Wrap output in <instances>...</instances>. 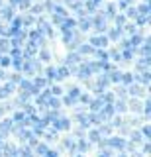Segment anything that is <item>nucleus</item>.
Returning a JSON list of instances; mask_svg holds the SVG:
<instances>
[{"mask_svg": "<svg viewBox=\"0 0 151 157\" xmlns=\"http://www.w3.org/2000/svg\"><path fill=\"white\" fill-rule=\"evenodd\" d=\"M79 26H81L82 32H89V29L92 28V18H85V16H82L81 22H79Z\"/></svg>", "mask_w": 151, "mask_h": 157, "instance_id": "obj_10", "label": "nucleus"}, {"mask_svg": "<svg viewBox=\"0 0 151 157\" xmlns=\"http://www.w3.org/2000/svg\"><path fill=\"white\" fill-rule=\"evenodd\" d=\"M20 4V0H10V6H18Z\"/></svg>", "mask_w": 151, "mask_h": 157, "instance_id": "obj_55", "label": "nucleus"}, {"mask_svg": "<svg viewBox=\"0 0 151 157\" xmlns=\"http://www.w3.org/2000/svg\"><path fill=\"white\" fill-rule=\"evenodd\" d=\"M118 157H128V155H126V153H120V155H118Z\"/></svg>", "mask_w": 151, "mask_h": 157, "instance_id": "obj_58", "label": "nucleus"}, {"mask_svg": "<svg viewBox=\"0 0 151 157\" xmlns=\"http://www.w3.org/2000/svg\"><path fill=\"white\" fill-rule=\"evenodd\" d=\"M141 136H143L145 140H149V137H151V128H149V126H143V130H141Z\"/></svg>", "mask_w": 151, "mask_h": 157, "instance_id": "obj_39", "label": "nucleus"}, {"mask_svg": "<svg viewBox=\"0 0 151 157\" xmlns=\"http://www.w3.org/2000/svg\"><path fill=\"white\" fill-rule=\"evenodd\" d=\"M79 94H81V90H79V86H71V90H69V98H73V100H77L79 98Z\"/></svg>", "mask_w": 151, "mask_h": 157, "instance_id": "obj_23", "label": "nucleus"}, {"mask_svg": "<svg viewBox=\"0 0 151 157\" xmlns=\"http://www.w3.org/2000/svg\"><path fill=\"white\" fill-rule=\"evenodd\" d=\"M90 75H92L90 63H81V67H79V77H81V78H89Z\"/></svg>", "mask_w": 151, "mask_h": 157, "instance_id": "obj_4", "label": "nucleus"}, {"mask_svg": "<svg viewBox=\"0 0 151 157\" xmlns=\"http://www.w3.org/2000/svg\"><path fill=\"white\" fill-rule=\"evenodd\" d=\"M98 132H100V134H110V126H102Z\"/></svg>", "mask_w": 151, "mask_h": 157, "instance_id": "obj_51", "label": "nucleus"}, {"mask_svg": "<svg viewBox=\"0 0 151 157\" xmlns=\"http://www.w3.org/2000/svg\"><path fill=\"white\" fill-rule=\"evenodd\" d=\"M24 118H26V114H24V112H16V114H14V122L22 124V120H24Z\"/></svg>", "mask_w": 151, "mask_h": 157, "instance_id": "obj_41", "label": "nucleus"}, {"mask_svg": "<svg viewBox=\"0 0 151 157\" xmlns=\"http://www.w3.org/2000/svg\"><path fill=\"white\" fill-rule=\"evenodd\" d=\"M12 65V59L8 55H0V67H10Z\"/></svg>", "mask_w": 151, "mask_h": 157, "instance_id": "obj_24", "label": "nucleus"}, {"mask_svg": "<svg viewBox=\"0 0 151 157\" xmlns=\"http://www.w3.org/2000/svg\"><path fill=\"white\" fill-rule=\"evenodd\" d=\"M143 112H145V116H149V112H151V102H149V100H145V104H143Z\"/></svg>", "mask_w": 151, "mask_h": 157, "instance_id": "obj_42", "label": "nucleus"}, {"mask_svg": "<svg viewBox=\"0 0 151 157\" xmlns=\"http://www.w3.org/2000/svg\"><path fill=\"white\" fill-rule=\"evenodd\" d=\"M79 98H81V102H85V104L90 102V96H86V94H79Z\"/></svg>", "mask_w": 151, "mask_h": 157, "instance_id": "obj_47", "label": "nucleus"}, {"mask_svg": "<svg viewBox=\"0 0 151 157\" xmlns=\"http://www.w3.org/2000/svg\"><path fill=\"white\" fill-rule=\"evenodd\" d=\"M114 22H116V28H124V24H126V16H114Z\"/></svg>", "mask_w": 151, "mask_h": 157, "instance_id": "obj_26", "label": "nucleus"}, {"mask_svg": "<svg viewBox=\"0 0 151 157\" xmlns=\"http://www.w3.org/2000/svg\"><path fill=\"white\" fill-rule=\"evenodd\" d=\"M114 126H122V118H116V120H114Z\"/></svg>", "mask_w": 151, "mask_h": 157, "instance_id": "obj_53", "label": "nucleus"}, {"mask_svg": "<svg viewBox=\"0 0 151 157\" xmlns=\"http://www.w3.org/2000/svg\"><path fill=\"white\" fill-rule=\"evenodd\" d=\"M79 61H81V55H79V53H71V55L67 57V67H71V65H77Z\"/></svg>", "mask_w": 151, "mask_h": 157, "instance_id": "obj_13", "label": "nucleus"}, {"mask_svg": "<svg viewBox=\"0 0 151 157\" xmlns=\"http://www.w3.org/2000/svg\"><path fill=\"white\" fill-rule=\"evenodd\" d=\"M63 102H65L67 106H73V104H75V100H73V98H69V96H65V98H63Z\"/></svg>", "mask_w": 151, "mask_h": 157, "instance_id": "obj_48", "label": "nucleus"}, {"mask_svg": "<svg viewBox=\"0 0 151 157\" xmlns=\"http://www.w3.org/2000/svg\"><path fill=\"white\" fill-rule=\"evenodd\" d=\"M36 151H37V155H45L47 145H45V144H37V145H36Z\"/></svg>", "mask_w": 151, "mask_h": 157, "instance_id": "obj_30", "label": "nucleus"}, {"mask_svg": "<svg viewBox=\"0 0 151 157\" xmlns=\"http://www.w3.org/2000/svg\"><path fill=\"white\" fill-rule=\"evenodd\" d=\"M135 81L141 82V85H149V81H151L149 71H141V75H135Z\"/></svg>", "mask_w": 151, "mask_h": 157, "instance_id": "obj_7", "label": "nucleus"}, {"mask_svg": "<svg viewBox=\"0 0 151 157\" xmlns=\"http://www.w3.org/2000/svg\"><path fill=\"white\" fill-rule=\"evenodd\" d=\"M126 29H128L130 33H135V26H134V24H130V26H126Z\"/></svg>", "mask_w": 151, "mask_h": 157, "instance_id": "obj_52", "label": "nucleus"}, {"mask_svg": "<svg viewBox=\"0 0 151 157\" xmlns=\"http://www.w3.org/2000/svg\"><path fill=\"white\" fill-rule=\"evenodd\" d=\"M92 2H94V4H96V6H98V4L102 2V0H92Z\"/></svg>", "mask_w": 151, "mask_h": 157, "instance_id": "obj_57", "label": "nucleus"}, {"mask_svg": "<svg viewBox=\"0 0 151 157\" xmlns=\"http://www.w3.org/2000/svg\"><path fill=\"white\" fill-rule=\"evenodd\" d=\"M30 4H32V0H20L18 6H20V8H30Z\"/></svg>", "mask_w": 151, "mask_h": 157, "instance_id": "obj_45", "label": "nucleus"}, {"mask_svg": "<svg viewBox=\"0 0 151 157\" xmlns=\"http://www.w3.org/2000/svg\"><path fill=\"white\" fill-rule=\"evenodd\" d=\"M63 20H65L63 16H57V14H53V24H57V26H59V24L63 22Z\"/></svg>", "mask_w": 151, "mask_h": 157, "instance_id": "obj_46", "label": "nucleus"}, {"mask_svg": "<svg viewBox=\"0 0 151 157\" xmlns=\"http://www.w3.org/2000/svg\"><path fill=\"white\" fill-rule=\"evenodd\" d=\"M51 96H61L63 94V90H61V86H51Z\"/></svg>", "mask_w": 151, "mask_h": 157, "instance_id": "obj_38", "label": "nucleus"}, {"mask_svg": "<svg viewBox=\"0 0 151 157\" xmlns=\"http://www.w3.org/2000/svg\"><path fill=\"white\" fill-rule=\"evenodd\" d=\"M40 59H43V61H49V59H51L49 51H47V49H41V51H40Z\"/></svg>", "mask_w": 151, "mask_h": 157, "instance_id": "obj_36", "label": "nucleus"}, {"mask_svg": "<svg viewBox=\"0 0 151 157\" xmlns=\"http://www.w3.org/2000/svg\"><path fill=\"white\" fill-rule=\"evenodd\" d=\"M90 45L94 47V49H102V47H106L108 45V37L106 36H94V37H90Z\"/></svg>", "mask_w": 151, "mask_h": 157, "instance_id": "obj_2", "label": "nucleus"}, {"mask_svg": "<svg viewBox=\"0 0 151 157\" xmlns=\"http://www.w3.org/2000/svg\"><path fill=\"white\" fill-rule=\"evenodd\" d=\"M32 12H33V14H41V12H43V6H41V4H36V6L32 8Z\"/></svg>", "mask_w": 151, "mask_h": 157, "instance_id": "obj_43", "label": "nucleus"}, {"mask_svg": "<svg viewBox=\"0 0 151 157\" xmlns=\"http://www.w3.org/2000/svg\"><path fill=\"white\" fill-rule=\"evenodd\" d=\"M120 33H122V29H120V28H114V29H112V32L108 33V39H118V37H120Z\"/></svg>", "mask_w": 151, "mask_h": 157, "instance_id": "obj_27", "label": "nucleus"}, {"mask_svg": "<svg viewBox=\"0 0 151 157\" xmlns=\"http://www.w3.org/2000/svg\"><path fill=\"white\" fill-rule=\"evenodd\" d=\"M0 16H2L4 20H12L14 18V6H4L2 10H0Z\"/></svg>", "mask_w": 151, "mask_h": 157, "instance_id": "obj_8", "label": "nucleus"}, {"mask_svg": "<svg viewBox=\"0 0 151 157\" xmlns=\"http://www.w3.org/2000/svg\"><path fill=\"white\" fill-rule=\"evenodd\" d=\"M77 149H79V151H86V149H89V144H86L85 140H81L79 144H77Z\"/></svg>", "mask_w": 151, "mask_h": 157, "instance_id": "obj_37", "label": "nucleus"}, {"mask_svg": "<svg viewBox=\"0 0 151 157\" xmlns=\"http://www.w3.org/2000/svg\"><path fill=\"white\" fill-rule=\"evenodd\" d=\"M108 57H112L114 61H118V59H120V51H116V49H114V51H110V53H108Z\"/></svg>", "mask_w": 151, "mask_h": 157, "instance_id": "obj_44", "label": "nucleus"}, {"mask_svg": "<svg viewBox=\"0 0 151 157\" xmlns=\"http://www.w3.org/2000/svg\"><path fill=\"white\" fill-rule=\"evenodd\" d=\"M45 85H47V78H43V77H37L36 81H33V86L36 88H43Z\"/></svg>", "mask_w": 151, "mask_h": 157, "instance_id": "obj_22", "label": "nucleus"}, {"mask_svg": "<svg viewBox=\"0 0 151 157\" xmlns=\"http://www.w3.org/2000/svg\"><path fill=\"white\" fill-rule=\"evenodd\" d=\"M149 12H151V10H149V4L147 2L141 4V6L138 8V14H139V16H149Z\"/></svg>", "mask_w": 151, "mask_h": 157, "instance_id": "obj_20", "label": "nucleus"}, {"mask_svg": "<svg viewBox=\"0 0 151 157\" xmlns=\"http://www.w3.org/2000/svg\"><path fill=\"white\" fill-rule=\"evenodd\" d=\"M79 157H82V155H79Z\"/></svg>", "mask_w": 151, "mask_h": 157, "instance_id": "obj_64", "label": "nucleus"}, {"mask_svg": "<svg viewBox=\"0 0 151 157\" xmlns=\"http://www.w3.org/2000/svg\"><path fill=\"white\" fill-rule=\"evenodd\" d=\"M2 78H4V71H2V69H0V81H2Z\"/></svg>", "mask_w": 151, "mask_h": 157, "instance_id": "obj_56", "label": "nucleus"}, {"mask_svg": "<svg viewBox=\"0 0 151 157\" xmlns=\"http://www.w3.org/2000/svg\"><path fill=\"white\" fill-rule=\"evenodd\" d=\"M0 4H2V0H0Z\"/></svg>", "mask_w": 151, "mask_h": 157, "instance_id": "obj_63", "label": "nucleus"}, {"mask_svg": "<svg viewBox=\"0 0 151 157\" xmlns=\"http://www.w3.org/2000/svg\"><path fill=\"white\" fill-rule=\"evenodd\" d=\"M26 157H32V155H26Z\"/></svg>", "mask_w": 151, "mask_h": 157, "instance_id": "obj_62", "label": "nucleus"}, {"mask_svg": "<svg viewBox=\"0 0 151 157\" xmlns=\"http://www.w3.org/2000/svg\"><path fill=\"white\" fill-rule=\"evenodd\" d=\"M10 128H12V120H4V122H0V134H6Z\"/></svg>", "mask_w": 151, "mask_h": 157, "instance_id": "obj_18", "label": "nucleus"}, {"mask_svg": "<svg viewBox=\"0 0 151 157\" xmlns=\"http://www.w3.org/2000/svg\"><path fill=\"white\" fill-rule=\"evenodd\" d=\"M126 2H131V0H126Z\"/></svg>", "mask_w": 151, "mask_h": 157, "instance_id": "obj_61", "label": "nucleus"}, {"mask_svg": "<svg viewBox=\"0 0 151 157\" xmlns=\"http://www.w3.org/2000/svg\"><path fill=\"white\" fill-rule=\"evenodd\" d=\"M120 81L124 82V85H131V82H134V75H131V73H122Z\"/></svg>", "mask_w": 151, "mask_h": 157, "instance_id": "obj_17", "label": "nucleus"}, {"mask_svg": "<svg viewBox=\"0 0 151 157\" xmlns=\"http://www.w3.org/2000/svg\"><path fill=\"white\" fill-rule=\"evenodd\" d=\"M51 12H53V14H57V16H63V18H67V10H65V6H59V4H53Z\"/></svg>", "mask_w": 151, "mask_h": 157, "instance_id": "obj_12", "label": "nucleus"}, {"mask_svg": "<svg viewBox=\"0 0 151 157\" xmlns=\"http://www.w3.org/2000/svg\"><path fill=\"white\" fill-rule=\"evenodd\" d=\"M45 106H49L51 110L59 108V106H61V100H59V96H49V98H47V102H45Z\"/></svg>", "mask_w": 151, "mask_h": 157, "instance_id": "obj_9", "label": "nucleus"}, {"mask_svg": "<svg viewBox=\"0 0 151 157\" xmlns=\"http://www.w3.org/2000/svg\"><path fill=\"white\" fill-rule=\"evenodd\" d=\"M98 157H110V151H102V153Z\"/></svg>", "mask_w": 151, "mask_h": 157, "instance_id": "obj_54", "label": "nucleus"}, {"mask_svg": "<svg viewBox=\"0 0 151 157\" xmlns=\"http://www.w3.org/2000/svg\"><path fill=\"white\" fill-rule=\"evenodd\" d=\"M51 124H53V130H55V132H59V130H69V128H71L69 118H53Z\"/></svg>", "mask_w": 151, "mask_h": 157, "instance_id": "obj_1", "label": "nucleus"}, {"mask_svg": "<svg viewBox=\"0 0 151 157\" xmlns=\"http://www.w3.org/2000/svg\"><path fill=\"white\" fill-rule=\"evenodd\" d=\"M65 147H67V149H71V151H75L77 149V144L73 140H65Z\"/></svg>", "mask_w": 151, "mask_h": 157, "instance_id": "obj_40", "label": "nucleus"}, {"mask_svg": "<svg viewBox=\"0 0 151 157\" xmlns=\"http://www.w3.org/2000/svg\"><path fill=\"white\" fill-rule=\"evenodd\" d=\"M112 106H114V112H126V110H128V106H126L124 100H118L116 104H112Z\"/></svg>", "mask_w": 151, "mask_h": 157, "instance_id": "obj_19", "label": "nucleus"}, {"mask_svg": "<svg viewBox=\"0 0 151 157\" xmlns=\"http://www.w3.org/2000/svg\"><path fill=\"white\" fill-rule=\"evenodd\" d=\"M118 6H120L122 10H126V8L130 6V2H126V0H120V2H118Z\"/></svg>", "mask_w": 151, "mask_h": 157, "instance_id": "obj_49", "label": "nucleus"}, {"mask_svg": "<svg viewBox=\"0 0 151 157\" xmlns=\"http://www.w3.org/2000/svg\"><path fill=\"white\" fill-rule=\"evenodd\" d=\"M141 137L143 136H141L139 132H134V134H131V141H134V144H141Z\"/></svg>", "mask_w": 151, "mask_h": 157, "instance_id": "obj_34", "label": "nucleus"}, {"mask_svg": "<svg viewBox=\"0 0 151 157\" xmlns=\"http://www.w3.org/2000/svg\"><path fill=\"white\" fill-rule=\"evenodd\" d=\"M130 94L131 96H141V94H143V88H141L139 85H131L130 86Z\"/></svg>", "mask_w": 151, "mask_h": 157, "instance_id": "obj_14", "label": "nucleus"}, {"mask_svg": "<svg viewBox=\"0 0 151 157\" xmlns=\"http://www.w3.org/2000/svg\"><path fill=\"white\" fill-rule=\"evenodd\" d=\"M130 110H134V112H141V104L138 100H131L130 102Z\"/></svg>", "mask_w": 151, "mask_h": 157, "instance_id": "obj_29", "label": "nucleus"}, {"mask_svg": "<svg viewBox=\"0 0 151 157\" xmlns=\"http://www.w3.org/2000/svg\"><path fill=\"white\" fill-rule=\"evenodd\" d=\"M89 140H90V141H100V132H98V130L89 132Z\"/></svg>", "mask_w": 151, "mask_h": 157, "instance_id": "obj_25", "label": "nucleus"}, {"mask_svg": "<svg viewBox=\"0 0 151 157\" xmlns=\"http://www.w3.org/2000/svg\"><path fill=\"white\" fill-rule=\"evenodd\" d=\"M126 16H128V18H135V16H138V8L128 6V8H126Z\"/></svg>", "mask_w": 151, "mask_h": 157, "instance_id": "obj_28", "label": "nucleus"}, {"mask_svg": "<svg viewBox=\"0 0 151 157\" xmlns=\"http://www.w3.org/2000/svg\"><path fill=\"white\" fill-rule=\"evenodd\" d=\"M71 75V69L69 67H61V69H57V81H61V78H67V77H69Z\"/></svg>", "mask_w": 151, "mask_h": 157, "instance_id": "obj_11", "label": "nucleus"}, {"mask_svg": "<svg viewBox=\"0 0 151 157\" xmlns=\"http://www.w3.org/2000/svg\"><path fill=\"white\" fill-rule=\"evenodd\" d=\"M55 77H57V69H55V67H49V69H47V78H49V81H53Z\"/></svg>", "mask_w": 151, "mask_h": 157, "instance_id": "obj_31", "label": "nucleus"}, {"mask_svg": "<svg viewBox=\"0 0 151 157\" xmlns=\"http://www.w3.org/2000/svg\"><path fill=\"white\" fill-rule=\"evenodd\" d=\"M20 81H22L20 75H12V77H10V82H12V85H14V82H20Z\"/></svg>", "mask_w": 151, "mask_h": 157, "instance_id": "obj_50", "label": "nucleus"}, {"mask_svg": "<svg viewBox=\"0 0 151 157\" xmlns=\"http://www.w3.org/2000/svg\"><path fill=\"white\" fill-rule=\"evenodd\" d=\"M33 22H36V20H33V16H26V18H22V26H32Z\"/></svg>", "mask_w": 151, "mask_h": 157, "instance_id": "obj_35", "label": "nucleus"}, {"mask_svg": "<svg viewBox=\"0 0 151 157\" xmlns=\"http://www.w3.org/2000/svg\"><path fill=\"white\" fill-rule=\"evenodd\" d=\"M0 145H2V134H0Z\"/></svg>", "mask_w": 151, "mask_h": 157, "instance_id": "obj_59", "label": "nucleus"}, {"mask_svg": "<svg viewBox=\"0 0 151 157\" xmlns=\"http://www.w3.org/2000/svg\"><path fill=\"white\" fill-rule=\"evenodd\" d=\"M89 104H90V112H98L100 108H102V104H104V102H102L100 98H98V100H90Z\"/></svg>", "mask_w": 151, "mask_h": 157, "instance_id": "obj_15", "label": "nucleus"}, {"mask_svg": "<svg viewBox=\"0 0 151 157\" xmlns=\"http://www.w3.org/2000/svg\"><path fill=\"white\" fill-rule=\"evenodd\" d=\"M106 14H108V18H114V14H116V4H108Z\"/></svg>", "mask_w": 151, "mask_h": 157, "instance_id": "obj_32", "label": "nucleus"}, {"mask_svg": "<svg viewBox=\"0 0 151 157\" xmlns=\"http://www.w3.org/2000/svg\"><path fill=\"white\" fill-rule=\"evenodd\" d=\"M86 53H94V47L92 45H81L79 47V55H86Z\"/></svg>", "mask_w": 151, "mask_h": 157, "instance_id": "obj_21", "label": "nucleus"}, {"mask_svg": "<svg viewBox=\"0 0 151 157\" xmlns=\"http://www.w3.org/2000/svg\"><path fill=\"white\" fill-rule=\"evenodd\" d=\"M131 55H134V49H124V53H120V57H124V59H131Z\"/></svg>", "mask_w": 151, "mask_h": 157, "instance_id": "obj_33", "label": "nucleus"}, {"mask_svg": "<svg viewBox=\"0 0 151 157\" xmlns=\"http://www.w3.org/2000/svg\"><path fill=\"white\" fill-rule=\"evenodd\" d=\"M106 145H108V147H116V149H124L126 141L122 140V137H110V140H106Z\"/></svg>", "mask_w": 151, "mask_h": 157, "instance_id": "obj_3", "label": "nucleus"}, {"mask_svg": "<svg viewBox=\"0 0 151 157\" xmlns=\"http://www.w3.org/2000/svg\"><path fill=\"white\" fill-rule=\"evenodd\" d=\"M75 26H77V22H75V20H71V18H65V20L59 24L61 32H73V29H75Z\"/></svg>", "mask_w": 151, "mask_h": 157, "instance_id": "obj_5", "label": "nucleus"}, {"mask_svg": "<svg viewBox=\"0 0 151 157\" xmlns=\"http://www.w3.org/2000/svg\"><path fill=\"white\" fill-rule=\"evenodd\" d=\"M92 26H94V28L102 33V32L106 29V20L102 18V16H96V18H92Z\"/></svg>", "mask_w": 151, "mask_h": 157, "instance_id": "obj_6", "label": "nucleus"}, {"mask_svg": "<svg viewBox=\"0 0 151 157\" xmlns=\"http://www.w3.org/2000/svg\"><path fill=\"white\" fill-rule=\"evenodd\" d=\"M2 112H4V108H0V116H2Z\"/></svg>", "mask_w": 151, "mask_h": 157, "instance_id": "obj_60", "label": "nucleus"}, {"mask_svg": "<svg viewBox=\"0 0 151 157\" xmlns=\"http://www.w3.org/2000/svg\"><path fill=\"white\" fill-rule=\"evenodd\" d=\"M94 55L98 57V61H108V51L104 49H94Z\"/></svg>", "mask_w": 151, "mask_h": 157, "instance_id": "obj_16", "label": "nucleus"}]
</instances>
